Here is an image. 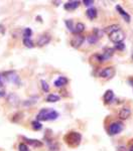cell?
Here are the masks:
<instances>
[{
  "label": "cell",
  "instance_id": "8992f818",
  "mask_svg": "<svg viewBox=\"0 0 133 151\" xmlns=\"http://www.w3.org/2000/svg\"><path fill=\"white\" fill-rule=\"evenodd\" d=\"M84 41H85V36H83L82 35H76L71 40V45L73 47L79 48L82 45H83Z\"/></svg>",
  "mask_w": 133,
  "mask_h": 151
},
{
  "label": "cell",
  "instance_id": "ffe728a7",
  "mask_svg": "<svg viewBox=\"0 0 133 151\" xmlns=\"http://www.w3.org/2000/svg\"><path fill=\"white\" fill-rule=\"evenodd\" d=\"M99 40V36L97 35H91L88 36V42L90 43V45H94V43H96L97 41Z\"/></svg>",
  "mask_w": 133,
  "mask_h": 151
},
{
  "label": "cell",
  "instance_id": "7402d4cb",
  "mask_svg": "<svg viewBox=\"0 0 133 151\" xmlns=\"http://www.w3.org/2000/svg\"><path fill=\"white\" fill-rule=\"evenodd\" d=\"M31 126H32V128L35 129V130H40V129L42 128V123L40 122V121H33L32 123H31Z\"/></svg>",
  "mask_w": 133,
  "mask_h": 151
},
{
  "label": "cell",
  "instance_id": "4dcf8cb0",
  "mask_svg": "<svg viewBox=\"0 0 133 151\" xmlns=\"http://www.w3.org/2000/svg\"><path fill=\"white\" fill-rule=\"evenodd\" d=\"M128 151H133V144L130 145V147H129V149H128Z\"/></svg>",
  "mask_w": 133,
  "mask_h": 151
},
{
  "label": "cell",
  "instance_id": "ac0fdd59",
  "mask_svg": "<svg viewBox=\"0 0 133 151\" xmlns=\"http://www.w3.org/2000/svg\"><path fill=\"white\" fill-rule=\"evenodd\" d=\"M119 28H120V26L118 25V24H112V25L108 26V27H106L104 29V32H106L109 35L111 32H113V31L117 30V29H119Z\"/></svg>",
  "mask_w": 133,
  "mask_h": 151
},
{
  "label": "cell",
  "instance_id": "277c9868",
  "mask_svg": "<svg viewBox=\"0 0 133 151\" xmlns=\"http://www.w3.org/2000/svg\"><path fill=\"white\" fill-rule=\"evenodd\" d=\"M123 128H124V125L121 121H115L109 125L108 132L110 135H117L123 130Z\"/></svg>",
  "mask_w": 133,
  "mask_h": 151
},
{
  "label": "cell",
  "instance_id": "7a4b0ae2",
  "mask_svg": "<svg viewBox=\"0 0 133 151\" xmlns=\"http://www.w3.org/2000/svg\"><path fill=\"white\" fill-rule=\"evenodd\" d=\"M64 140L70 147L74 148L80 145V143L82 141V135L79 132L73 131V132H69L67 135H65Z\"/></svg>",
  "mask_w": 133,
  "mask_h": 151
},
{
  "label": "cell",
  "instance_id": "52a82bcc",
  "mask_svg": "<svg viewBox=\"0 0 133 151\" xmlns=\"http://www.w3.org/2000/svg\"><path fill=\"white\" fill-rule=\"evenodd\" d=\"M116 10H117L118 13H119L120 15L122 16L123 18H124V20L126 21V22H128V23L130 22V20H131V17H130V15L120 5H116Z\"/></svg>",
  "mask_w": 133,
  "mask_h": 151
},
{
  "label": "cell",
  "instance_id": "5bb4252c",
  "mask_svg": "<svg viewBox=\"0 0 133 151\" xmlns=\"http://www.w3.org/2000/svg\"><path fill=\"white\" fill-rule=\"evenodd\" d=\"M131 115V110L129 108H122L119 111V117L120 119H127L128 117Z\"/></svg>",
  "mask_w": 133,
  "mask_h": 151
},
{
  "label": "cell",
  "instance_id": "7c38bea8",
  "mask_svg": "<svg viewBox=\"0 0 133 151\" xmlns=\"http://www.w3.org/2000/svg\"><path fill=\"white\" fill-rule=\"evenodd\" d=\"M5 75L7 76V77H6L7 81H9V82H11V83H14V84H16V83H18V82H19L17 75H16L14 72H9V73H6Z\"/></svg>",
  "mask_w": 133,
  "mask_h": 151
},
{
  "label": "cell",
  "instance_id": "4316f807",
  "mask_svg": "<svg viewBox=\"0 0 133 151\" xmlns=\"http://www.w3.org/2000/svg\"><path fill=\"white\" fill-rule=\"evenodd\" d=\"M115 48L116 50H122L125 48V45L123 42H120V43H117V45H115Z\"/></svg>",
  "mask_w": 133,
  "mask_h": 151
},
{
  "label": "cell",
  "instance_id": "e0dca14e",
  "mask_svg": "<svg viewBox=\"0 0 133 151\" xmlns=\"http://www.w3.org/2000/svg\"><path fill=\"white\" fill-rule=\"evenodd\" d=\"M84 29H85L84 23L78 22V23L76 24V25L74 26V30H73V32L76 33V35H81V33L84 31Z\"/></svg>",
  "mask_w": 133,
  "mask_h": 151
},
{
  "label": "cell",
  "instance_id": "f546056e",
  "mask_svg": "<svg viewBox=\"0 0 133 151\" xmlns=\"http://www.w3.org/2000/svg\"><path fill=\"white\" fill-rule=\"evenodd\" d=\"M128 83H129V84H131V86H133V79L128 80Z\"/></svg>",
  "mask_w": 133,
  "mask_h": 151
},
{
  "label": "cell",
  "instance_id": "cb8c5ba5",
  "mask_svg": "<svg viewBox=\"0 0 133 151\" xmlns=\"http://www.w3.org/2000/svg\"><path fill=\"white\" fill-rule=\"evenodd\" d=\"M18 150L19 151H30L29 148L27 147V145H26L25 143H20L18 146Z\"/></svg>",
  "mask_w": 133,
  "mask_h": 151
},
{
  "label": "cell",
  "instance_id": "2e32d148",
  "mask_svg": "<svg viewBox=\"0 0 133 151\" xmlns=\"http://www.w3.org/2000/svg\"><path fill=\"white\" fill-rule=\"evenodd\" d=\"M86 15L87 17H88L89 19H95L97 17V9L94 8V7H90V8L87 10L86 12Z\"/></svg>",
  "mask_w": 133,
  "mask_h": 151
},
{
  "label": "cell",
  "instance_id": "f1b7e54d",
  "mask_svg": "<svg viewBox=\"0 0 133 151\" xmlns=\"http://www.w3.org/2000/svg\"><path fill=\"white\" fill-rule=\"evenodd\" d=\"M116 151H128V150L126 147H124V146H118Z\"/></svg>",
  "mask_w": 133,
  "mask_h": 151
},
{
  "label": "cell",
  "instance_id": "3957f363",
  "mask_svg": "<svg viewBox=\"0 0 133 151\" xmlns=\"http://www.w3.org/2000/svg\"><path fill=\"white\" fill-rule=\"evenodd\" d=\"M109 38H110V40L113 41L115 45H117V43H120V42H122V41L124 40L125 35H124V32L122 31V29L119 28V29H117V30L111 32L110 35H109Z\"/></svg>",
  "mask_w": 133,
  "mask_h": 151
},
{
  "label": "cell",
  "instance_id": "6da1fadb",
  "mask_svg": "<svg viewBox=\"0 0 133 151\" xmlns=\"http://www.w3.org/2000/svg\"><path fill=\"white\" fill-rule=\"evenodd\" d=\"M59 116L60 114L55 110H54V109L45 108L42 109L38 112L36 119H37V121H52L59 118Z\"/></svg>",
  "mask_w": 133,
  "mask_h": 151
},
{
  "label": "cell",
  "instance_id": "83f0119b",
  "mask_svg": "<svg viewBox=\"0 0 133 151\" xmlns=\"http://www.w3.org/2000/svg\"><path fill=\"white\" fill-rule=\"evenodd\" d=\"M83 3H84L86 6H91L92 4L94 3V1H93V0H84Z\"/></svg>",
  "mask_w": 133,
  "mask_h": 151
},
{
  "label": "cell",
  "instance_id": "603a6c76",
  "mask_svg": "<svg viewBox=\"0 0 133 151\" xmlns=\"http://www.w3.org/2000/svg\"><path fill=\"white\" fill-rule=\"evenodd\" d=\"M68 26V28H69V30H71L73 32V30H74V22H73L72 19H68V20L65 21Z\"/></svg>",
  "mask_w": 133,
  "mask_h": 151
},
{
  "label": "cell",
  "instance_id": "4fadbf2b",
  "mask_svg": "<svg viewBox=\"0 0 133 151\" xmlns=\"http://www.w3.org/2000/svg\"><path fill=\"white\" fill-rule=\"evenodd\" d=\"M113 53H114V48H105V50H104V52L102 53V58H103V62L104 60H109L111 57L113 55Z\"/></svg>",
  "mask_w": 133,
  "mask_h": 151
},
{
  "label": "cell",
  "instance_id": "9a60e30c",
  "mask_svg": "<svg viewBox=\"0 0 133 151\" xmlns=\"http://www.w3.org/2000/svg\"><path fill=\"white\" fill-rule=\"evenodd\" d=\"M24 140L26 141V143H28L29 145H31L32 147H42V142L40 140L36 139H29V138H24Z\"/></svg>",
  "mask_w": 133,
  "mask_h": 151
},
{
  "label": "cell",
  "instance_id": "484cf974",
  "mask_svg": "<svg viewBox=\"0 0 133 151\" xmlns=\"http://www.w3.org/2000/svg\"><path fill=\"white\" fill-rule=\"evenodd\" d=\"M40 83H42V87L43 91H45V92H48V91H50V87H48V85L47 84V82L42 80V81L40 82Z\"/></svg>",
  "mask_w": 133,
  "mask_h": 151
},
{
  "label": "cell",
  "instance_id": "ba28073f",
  "mask_svg": "<svg viewBox=\"0 0 133 151\" xmlns=\"http://www.w3.org/2000/svg\"><path fill=\"white\" fill-rule=\"evenodd\" d=\"M50 41V35H40V37H38L37 45H40V47H43V45H47Z\"/></svg>",
  "mask_w": 133,
  "mask_h": 151
},
{
  "label": "cell",
  "instance_id": "5b68a950",
  "mask_svg": "<svg viewBox=\"0 0 133 151\" xmlns=\"http://www.w3.org/2000/svg\"><path fill=\"white\" fill-rule=\"evenodd\" d=\"M115 75V70L113 67H107L104 68L99 72V77L103 79H111Z\"/></svg>",
  "mask_w": 133,
  "mask_h": 151
},
{
  "label": "cell",
  "instance_id": "8fae6325",
  "mask_svg": "<svg viewBox=\"0 0 133 151\" xmlns=\"http://www.w3.org/2000/svg\"><path fill=\"white\" fill-rule=\"evenodd\" d=\"M104 102H105L106 104H109L111 103V102L113 101V99H114V93H113L112 90H108V91H106V93L104 94Z\"/></svg>",
  "mask_w": 133,
  "mask_h": 151
},
{
  "label": "cell",
  "instance_id": "30bf717a",
  "mask_svg": "<svg viewBox=\"0 0 133 151\" xmlns=\"http://www.w3.org/2000/svg\"><path fill=\"white\" fill-rule=\"evenodd\" d=\"M80 5V1H69L64 5L66 10H75Z\"/></svg>",
  "mask_w": 133,
  "mask_h": 151
},
{
  "label": "cell",
  "instance_id": "1f68e13d",
  "mask_svg": "<svg viewBox=\"0 0 133 151\" xmlns=\"http://www.w3.org/2000/svg\"><path fill=\"white\" fill-rule=\"evenodd\" d=\"M2 85V83H1V76H0V86Z\"/></svg>",
  "mask_w": 133,
  "mask_h": 151
},
{
  "label": "cell",
  "instance_id": "d6986e66",
  "mask_svg": "<svg viewBox=\"0 0 133 151\" xmlns=\"http://www.w3.org/2000/svg\"><path fill=\"white\" fill-rule=\"evenodd\" d=\"M60 97L58 96V95H55V94H50L47 97V101L50 102V103H55V102L60 101Z\"/></svg>",
  "mask_w": 133,
  "mask_h": 151
},
{
  "label": "cell",
  "instance_id": "d6a6232c",
  "mask_svg": "<svg viewBox=\"0 0 133 151\" xmlns=\"http://www.w3.org/2000/svg\"><path fill=\"white\" fill-rule=\"evenodd\" d=\"M132 58H133V55H132Z\"/></svg>",
  "mask_w": 133,
  "mask_h": 151
},
{
  "label": "cell",
  "instance_id": "44dd1931",
  "mask_svg": "<svg viewBox=\"0 0 133 151\" xmlns=\"http://www.w3.org/2000/svg\"><path fill=\"white\" fill-rule=\"evenodd\" d=\"M23 45H25V47H33V42H32V40H30V38H26V37H23Z\"/></svg>",
  "mask_w": 133,
  "mask_h": 151
},
{
  "label": "cell",
  "instance_id": "d4e9b609",
  "mask_svg": "<svg viewBox=\"0 0 133 151\" xmlns=\"http://www.w3.org/2000/svg\"><path fill=\"white\" fill-rule=\"evenodd\" d=\"M31 35H32V31H31V29H30V28H25V29H24V35H23V37L30 38Z\"/></svg>",
  "mask_w": 133,
  "mask_h": 151
},
{
  "label": "cell",
  "instance_id": "9c48e42d",
  "mask_svg": "<svg viewBox=\"0 0 133 151\" xmlns=\"http://www.w3.org/2000/svg\"><path fill=\"white\" fill-rule=\"evenodd\" d=\"M68 82H69V80H68L66 77H63L62 76V77H59L57 80H55L54 85L57 88H62V87L66 86V85L68 84Z\"/></svg>",
  "mask_w": 133,
  "mask_h": 151
}]
</instances>
